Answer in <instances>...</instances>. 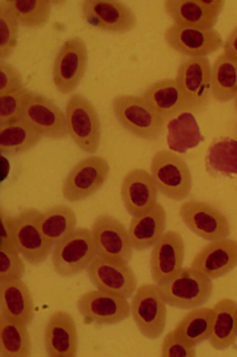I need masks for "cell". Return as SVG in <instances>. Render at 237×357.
Here are the masks:
<instances>
[{
    "label": "cell",
    "instance_id": "obj_1",
    "mask_svg": "<svg viewBox=\"0 0 237 357\" xmlns=\"http://www.w3.org/2000/svg\"><path fill=\"white\" fill-rule=\"evenodd\" d=\"M112 109L119 124L133 136L149 142L162 137L165 121L156 113L142 96H117L112 100Z\"/></svg>",
    "mask_w": 237,
    "mask_h": 357
},
{
    "label": "cell",
    "instance_id": "obj_2",
    "mask_svg": "<svg viewBox=\"0 0 237 357\" xmlns=\"http://www.w3.org/2000/svg\"><path fill=\"white\" fill-rule=\"evenodd\" d=\"M213 280L193 267H185L157 285L167 305L189 310L205 305L213 294Z\"/></svg>",
    "mask_w": 237,
    "mask_h": 357
},
{
    "label": "cell",
    "instance_id": "obj_3",
    "mask_svg": "<svg viewBox=\"0 0 237 357\" xmlns=\"http://www.w3.org/2000/svg\"><path fill=\"white\" fill-rule=\"evenodd\" d=\"M151 174L158 189L164 197L182 201L190 194L193 177L186 161L171 150H161L153 155Z\"/></svg>",
    "mask_w": 237,
    "mask_h": 357
},
{
    "label": "cell",
    "instance_id": "obj_4",
    "mask_svg": "<svg viewBox=\"0 0 237 357\" xmlns=\"http://www.w3.org/2000/svg\"><path fill=\"white\" fill-rule=\"evenodd\" d=\"M97 256L92 230L77 227L69 236L54 244L51 261L56 274L72 277L87 271Z\"/></svg>",
    "mask_w": 237,
    "mask_h": 357
},
{
    "label": "cell",
    "instance_id": "obj_5",
    "mask_svg": "<svg viewBox=\"0 0 237 357\" xmlns=\"http://www.w3.org/2000/svg\"><path fill=\"white\" fill-rule=\"evenodd\" d=\"M67 131L82 151L93 155L101 143V121L94 104L85 96L72 95L65 107Z\"/></svg>",
    "mask_w": 237,
    "mask_h": 357
},
{
    "label": "cell",
    "instance_id": "obj_6",
    "mask_svg": "<svg viewBox=\"0 0 237 357\" xmlns=\"http://www.w3.org/2000/svg\"><path fill=\"white\" fill-rule=\"evenodd\" d=\"M167 304L156 284L137 289L131 303V316L140 333L154 340L163 333L167 323Z\"/></svg>",
    "mask_w": 237,
    "mask_h": 357
},
{
    "label": "cell",
    "instance_id": "obj_7",
    "mask_svg": "<svg viewBox=\"0 0 237 357\" xmlns=\"http://www.w3.org/2000/svg\"><path fill=\"white\" fill-rule=\"evenodd\" d=\"M111 172L109 162L103 156L89 155L77 162L65 178L62 192L71 203L81 202L104 185Z\"/></svg>",
    "mask_w": 237,
    "mask_h": 357
},
{
    "label": "cell",
    "instance_id": "obj_8",
    "mask_svg": "<svg viewBox=\"0 0 237 357\" xmlns=\"http://www.w3.org/2000/svg\"><path fill=\"white\" fill-rule=\"evenodd\" d=\"M88 52L85 40L74 37L66 40L56 54L53 83L63 95L70 94L81 84L87 70Z\"/></svg>",
    "mask_w": 237,
    "mask_h": 357
},
{
    "label": "cell",
    "instance_id": "obj_9",
    "mask_svg": "<svg viewBox=\"0 0 237 357\" xmlns=\"http://www.w3.org/2000/svg\"><path fill=\"white\" fill-rule=\"evenodd\" d=\"M96 289L129 299L138 288V278L129 261L97 256L87 269Z\"/></svg>",
    "mask_w": 237,
    "mask_h": 357
},
{
    "label": "cell",
    "instance_id": "obj_10",
    "mask_svg": "<svg viewBox=\"0 0 237 357\" xmlns=\"http://www.w3.org/2000/svg\"><path fill=\"white\" fill-rule=\"evenodd\" d=\"M179 217L190 231L202 239L211 242L230 236L228 218L216 206L204 201H186L180 206Z\"/></svg>",
    "mask_w": 237,
    "mask_h": 357
},
{
    "label": "cell",
    "instance_id": "obj_11",
    "mask_svg": "<svg viewBox=\"0 0 237 357\" xmlns=\"http://www.w3.org/2000/svg\"><path fill=\"white\" fill-rule=\"evenodd\" d=\"M167 46L190 59L205 58L223 48L221 33L215 29H202L173 24L165 31Z\"/></svg>",
    "mask_w": 237,
    "mask_h": 357
},
{
    "label": "cell",
    "instance_id": "obj_12",
    "mask_svg": "<svg viewBox=\"0 0 237 357\" xmlns=\"http://www.w3.org/2000/svg\"><path fill=\"white\" fill-rule=\"evenodd\" d=\"M76 307L86 321L99 326L116 325L131 314L127 298L97 289L80 296Z\"/></svg>",
    "mask_w": 237,
    "mask_h": 357
},
{
    "label": "cell",
    "instance_id": "obj_13",
    "mask_svg": "<svg viewBox=\"0 0 237 357\" xmlns=\"http://www.w3.org/2000/svg\"><path fill=\"white\" fill-rule=\"evenodd\" d=\"M81 10L87 24L101 31L124 33L138 25L133 10L126 3L116 0H84Z\"/></svg>",
    "mask_w": 237,
    "mask_h": 357
},
{
    "label": "cell",
    "instance_id": "obj_14",
    "mask_svg": "<svg viewBox=\"0 0 237 357\" xmlns=\"http://www.w3.org/2000/svg\"><path fill=\"white\" fill-rule=\"evenodd\" d=\"M40 214L38 209L29 208L22 210L16 216V248L22 258L31 265L46 261L54 245L40 229Z\"/></svg>",
    "mask_w": 237,
    "mask_h": 357
},
{
    "label": "cell",
    "instance_id": "obj_15",
    "mask_svg": "<svg viewBox=\"0 0 237 357\" xmlns=\"http://www.w3.org/2000/svg\"><path fill=\"white\" fill-rule=\"evenodd\" d=\"M22 119L42 137L59 140L70 135L65 114L46 96L30 91Z\"/></svg>",
    "mask_w": 237,
    "mask_h": 357
},
{
    "label": "cell",
    "instance_id": "obj_16",
    "mask_svg": "<svg viewBox=\"0 0 237 357\" xmlns=\"http://www.w3.org/2000/svg\"><path fill=\"white\" fill-rule=\"evenodd\" d=\"M91 230L98 256L131 261L133 248L129 229L119 219L109 214H101L95 219Z\"/></svg>",
    "mask_w": 237,
    "mask_h": 357
},
{
    "label": "cell",
    "instance_id": "obj_17",
    "mask_svg": "<svg viewBox=\"0 0 237 357\" xmlns=\"http://www.w3.org/2000/svg\"><path fill=\"white\" fill-rule=\"evenodd\" d=\"M211 65L208 57L188 59L178 66L176 81L188 109L204 107L211 93Z\"/></svg>",
    "mask_w": 237,
    "mask_h": 357
},
{
    "label": "cell",
    "instance_id": "obj_18",
    "mask_svg": "<svg viewBox=\"0 0 237 357\" xmlns=\"http://www.w3.org/2000/svg\"><path fill=\"white\" fill-rule=\"evenodd\" d=\"M186 245L181 234L167 231L152 248L150 271L154 284L159 285L183 269Z\"/></svg>",
    "mask_w": 237,
    "mask_h": 357
},
{
    "label": "cell",
    "instance_id": "obj_19",
    "mask_svg": "<svg viewBox=\"0 0 237 357\" xmlns=\"http://www.w3.org/2000/svg\"><path fill=\"white\" fill-rule=\"evenodd\" d=\"M224 0H166L165 13L174 24L214 29L224 8Z\"/></svg>",
    "mask_w": 237,
    "mask_h": 357
},
{
    "label": "cell",
    "instance_id": "obj_20",
    "mask_svg": "<svg viewBox=\"0 0 237 357\" xmlns=\"http://www.w3.org/2000/svg\"><path fill=\"white\" fill-rule=\"evenodd\" d=\"M124 207L131 216L148 211L158 202V189L150 172L134 169L126 174L121 185Z\"/></svg>",
    "mask_w": 237,
    "mask_h": 357
},
{
    "label": "cell",
    "instance_id": "obj_21",
    "mask_svg": "<svg viewBox=\"0 0 237 357\" xmlns=\"http://www.w3.org/2000/svg\"><path fill=\"white\" fill-rule=\"evenodd\" d=\"M44 348L49 357H75L78 352V333L70 312L56 310L49 317L44 333Z\"/></svg>",
    "mask_w": 237,
    "mask_h": 357
},
{
    "label": "cell",
    "instance_id": "obj_22",
    "mask_svg": "<svg viewBox=\"0 0 237 357\" xmlns=\"http://www.w3.org/2000/svg\"><path fill=\"white\" fill-rule=\"evenodd\" d=\"M190 266L211 280L229 273L237 266V240L211 241L196 255Z\"/></svg>",
    "mask_w": 237,
    "mask_h": 357
},
{
    "label": "cell",
    "instance_id": "obj_23",
    "mask_svg": "<svg viewBox=\"0 0 237 357\" xmlns=\"http://www.w3.org/2000/svg\"><path fill=\"white\" fill-rule=\"evenodd\" d=\"M35 316L30 289L22 279L0 282V317L28 327Z\"/></svg>",
    "mask_w": 237,
    "mask_h": 357
},
{
    "label": "cell",
    "instance_id": "obj_24",
    "mask_svg": "<svg viewBox=\"0 0 237 357\" xmlns=\"http://www.w3.org/2000/svg\"><path fill=\"white\" fill-rule=\"evenodd\" d=\"M166 225V211L160 203L145 213L131 217L129 233L133 250L152 248L163 236Z\"/></svg>",
    "mask_w": 237,
    "mask_h": 357
},
{
    "label": "cell",
    "instance_id": "obj_25",
    "mask_svg": "<svg viewBox=\"0 0 237 357\" xmlns=\"http://www.w3.org/2000/svg\"><path fill=\"white\" fill-rule=\"evenodd\" d=\"M142 97L165 121L188 110L181 89L175 78H164L152 84Z\"/></svg>",
    "mask_w": 237,
    "mask_h": 357
},
{
    "label": "cell",
    "instance_id": "obj_26",
    "mask_svg": "<svg viewBox=\"0 0 237 357\" xmlns=\"http://www.w3.org/2000/svg\"><path fill=\"white\" fill-rule=\"evenodd\" d=\"M213 327L209 342L213 349H228L237 340V303L231 298H222L213 307Z\"/></svg>",
    "mask_w": 237,
    "mask_h": 357
},
{
    "label": "cell",
    "instance_id": "obj_27",
    "mask_svg": "<svg viewBox=\"0 0 237 357\" xmlns=\"http://www.w3.org/2000/svg\"><path fill=\"white\" fill-rule=\"evenodd\" d=\"M43 137L22 119L0 125V152L17 155L35 148Z\"/></svg>",
    "mask_w": 237,
    "mask_h": 357
},
{
    "label": "cell",
    "instance_id": "obj_28",
    "mask_svg": "<svg viewBox=\"0 0 237 357\" xmlns=\"http://www.w3.org/2000/svg\"><path fill=\"white\" fill-rule=\"evenodd\" d=\"M202 140L198 122L189 112H183L168 122L167 143L171 151L183 153L197 147Z\"/></svg>",
    "mask_w": 237,
    "mask_h": 357
},
{
    "label": "cell",
    "instance_id": "obj_29",
    "mask_svg": "<svg viewBox=\"0 0 237 357\" xmlns=\"http://www.w3.org/2000/svg\"><path fill=\"white\" fill-rule=\"evenodd\" d=\"M211 94L220 103H228L237 96V59L224 52L211 67Z\"/></svg>",
    "mask_w": 237,
    "mask_h": 357
},
{
    "label": "cell",
    "instance_id": "obj_30",
    "mask_svg": "<svg viewBox=\"0 0 237 357\" xmlns=\"http://www.w3.org/2000/svg\"><path fill=\"white\" fill-rule=\"evenodd\" d=\"M39 222L44 237L54 245L69 236L77 228L76 212L65 205L41 212Z\"/></svg>",
    "mask_w": 237,
    "mask_h": 357
},
{
    "label": "cell",
    "instance_id": "obj_31",
    "mask_svg": "<svg viewBox=\"0 0 237 357\" xmlns=\"http://www.w3.org/2000/svg\"><path fill=\"white\" fill-rule=\"evenodd\" d=\"M213 317V308H194L179 321L174 331L186 343L197 347L202 342L209 340Z\"/></svg>",
    "mask_w": 237,
    "mask_h": 357
},
{
    "label": "cell",
    "instance_id": "obj_32",
    "mask_svg": "<svg viewBox=\"0 0 237 357\" xmlns=\"http://www.w3.org/2000/svg\"><path fill=\"white\" fill-rule=\"evenodd\" d=\"M31 351L28 326L0 317V356L29 357Z\"/></svg>",
    "mask_w": 237,
    "mask_h": 357
},
{
    "label": "cell",
    "instance_id": "obj_33",
    "mask_svg": "<svg viewBox=\"0 0 237 357\" xmlns=\"http://www.w3.org/2000/svg\"><path fill=\"white\" fill-rule=\"evenodd\" d=\"M206 169L211 175H237V139L221 137L214 140L206 156Z\"/></svg>",
    "mask_w": 237,
    "mask_h": 357
},
{
    "label": "cell",
    "instance_id": "obj_34",
    "mask_svg": "<svg viewBox=\"0 0 237 357\" xmlns=\"http://www.w3.org/2000/svg\"><path fill=\"white\" fill-rule=\"evenodd\" d=\"M19 26L38 28L49 21L52 3L49 0H3Z\"/></svg>",
    "mask_w": 237,
    "mask_h": 357
},
{
    "label": "cell",
    "instance_id": "obj_35",
    "mask_svg": "<svg viewBox=\"0 0 237 357\" xmlns=\"http://www.w3.org/2000/svg\"><path fill=\"white\" fill-rule=\"evenodd\" d=\"M19 26L7 6L0 1V61L9 59L17 48Z\"/></svg>",
    "mask_w": 237,
    "mask_h": 357
},
{
    "label": "cell",
    "instance_id": "obj_36",
    "mask_svg": "<svg viewBox=\"0 0 237 357\" xmlns=\"http://www.w3.org/2000/svg\"><path fill=\"white\" fill-rule=\"evenodd\" d=\"M29 93L25 86L0 96V125L22 119Z\"/></svg>",
    "mask_w": 237,
    "mask_h": 357
},
{
    "label": "cell",
    "instance_id": "obj_37",
    "mask_svg": "<svg viewBox=\"0 0 237 357\" xmlns=\"http://www.w3.org/2000/svg\"><path fill=\"white\" fill-rule=\"evenodd\" d=\"M17 250L0 249V282L22 279L26 265Z\"/></svg>",
    "mask_w": 237,
    "mask_h": 357
},
{
    "label": "cell",
    "instance_id": "obj_38",
    "mask_svg": "<svg viewBox=\"0 0 237 357\" xmlns=\"http://www.w3.org/2000/svg\"><path fill=\"white\" fill-rule=\"evenodd\" d=\"M196 347L186 343L174 331L168 332L161 345L163 357H195Z\"/></svg>",
    "mask_w": 237,
    "mask_h": 357
},
{
    "label": "cell",
    "instance_id": "obj_39",
    "mask_svg": "<svg viewBox=\"0 0 237 357\" xmlns=\"http://www.w3.org/2000/svg\"><path fill=\"white\" fill-rule=\"evenodd\" d=\"M25 87L21 73L13 65L0 61V96Z\"/></svg>",
    "mask_w": 237,
    "mask_h": 357
},
{
    "label": "cell",
    "instance_id": "obj_40",
    "mask_svg": "<svg viewBox=\"0 0 237 357\" xmlns=\"http://www.w3.org/2000/svg\"><path fill=\"white\" fill-rule=\"evenodd\" d=\"M1 216V243L0 249L17 250L16 236V216L5 215L3 209L0 212Z\"/></svg>",
    "mask_w": 237,
    "mask_h": 357
},
{
    "label": "cell",
    "instance_id": "obj_41",
    "mask_svg": "<svg viewBox=\"0 0 237 357\" xmlns=\"http://www.w3.org/2000/svg\"><path fill=\"white\" fill-rule=\"evenodd\" d=\"M223 52L237 59V26L231 31L227 39L224 41Z\"/></svg>",
    "mask_w": 237,
    "mask_h": 357
},
{
    "label": "cell",
    "instance_id": "obj_42",
    "mask_svg": "<svg viewBox=\"0 0 237 357\" xmlns=\"http://www.w3.org/2000/svg\"><path fill=\"white\" fill-rule=\"evenodd\" d=\"M234 105H235L236 110L237 112V96L234 98Z\"/></svg>",
    "mask_w": 237,
    "mask_h": 357
}]
</instances>
